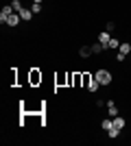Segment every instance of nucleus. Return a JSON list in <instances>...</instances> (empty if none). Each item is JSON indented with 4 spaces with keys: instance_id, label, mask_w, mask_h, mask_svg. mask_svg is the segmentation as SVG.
I'll use <instances>...</instances> for the list:
<instances>
[{
    "instance_id": "nucleus-1",
    "label": "nucleus",
    "mask_w": 131,
    "mask_h": 146,
    "mask_svg": "<svg viewBox=\"0 0 131 146\" xmlns=\"http://www.w3.org/2000/svg\"><path fill=\"white\" fill-rule=\"evenodd\" d=\"M94 79L98 81L103 87H107V85L114 81V76H112V72H109V70H103V68H100V70H96V72H94Z\"/></svg>"
},
{
    "instance_id": "nucleus-2",
    "label": "nucleus",
    "mask_w": 131,
    "mask_h": 146,
    "mask_svg": "<svg viewBox=\"0 0 131 146\" xmlns=\"http://www.w3.org/2000/svg\"><path fill=\"white\" fill-rule=\"evenodd\" d=\"M11 13H15L11 5H5V7H2V11H0V24H7V18H9Z\"/></svg>"
},
{
    "instance_id": "nucleus-3",
    "label": "nucleus",
    "mask_w": 131,
    "mask_h": 146,
    "mask_svg": "<svg viewBox=\"0 0 131 146\" xmlns=\"http://www.w3.org/2000/svg\"><path fill=\"white\" fill-rule=\"evenodd\" d=\"M20 13H11V15H9V18H7V26H11V29H15V26L20 24Z\"/></svg>"
},
{
    "instance_id": "nucleus-4",
    "label": "nucleus",
    "mask_w": 131,
    "mask_h": 146,
    "mask_svg": "<svg viewBox=\"0 0 131 146\" xmlns=\"http://www.w3.org/2000/svg\"><path fill=\"white\" fill-rule=\"evenodd\" d=\"M105 107H107V111H109V118H116V116H118V107H116V103H114V100H109Z\"/></svg>"
},
{
    "instance_id": "nucleus-5",
    "label": "nucleus",
    "mask_w": 131,
    "mask_h": 146,
    "mask_svg": "<svg viewBox=\"0 0 131 146\" xmlns=\"http://www.w3.org/2000/svg\"><path fill=\"white\" fill-rule=\"evenodd\" d=\"M42 83V72L39 70H31V85H37Z\"/></svg>"
},
{
    "instance_id": "nucleus-6",
    "label": "nucleus",
    "mask_w": 131,
    "mask_h": 146,
    "mask_svg": "<svg viewBox=\"0 0 131 146\" xmlns=\"http://www.w3.org/2000/svg\"><path fill=\"white\" fill-rule=\"evenodd\" d=\"M33 15H35V13H33L31 9H22V11H20V18L24 20V22H29V20H33Z\"/></svg>"
},
{
    "instance_id": "nucleus-7",
    "label": "nucleus",
    "mask_w": 131,
    "mask_h": 146,
    "mask_svg": "<svg viewBox=\"0 0 131 146\" xmlns=\"http://www.w3.org/2000/svg\"><path fill=\"white\" fill-rule=\"evenodd\" d=\"M109 39H112V35H109V31H103V33H98V42L100 44H109Z\"/></svg>"
},
{
    "instance_id": "nucleus-8",
    "label": "nucleus",
    "mask_w": 131,
    "mask_h": 146,
    "mask_svg": "<svg viewBox=\"0 0 131 146\" xmlns=\"http://www.w3.org/2000/svg\"><path fill=\"white\" fill-rule=\"evenodd\" d=\"M103 50H107V46H105V44H100V42H96L92 46V52H94V55H100Z\"/></svg>"
},
{
    "instance_id": "nucleus-9",
    "label": "nucleus",
    "mask_w": 131,
    "mask_h": 146,
    "mask_svg": "<svg viewBox=\"0 0 131 146\" xmlns=\"http://www.w3.org/2000/svg\"><path fill=\"white\" fill-rule=\"evenodd\" d=\"M125 124H127V120H125V118H122V116H116V118H114V127H118L120 131L125 129Z\"/></svg>"
},
{
    "instance_id": "nucleus-10",
    "label": "nucleus",
    "mask_w": 131,
    "mask_h": 146,
    "mask_svg": "<svg viewBox=\"0 0 131 146\" xmlns=\"http://www.w3.org/2000/svg\"><path fill=\"white\" fill-rule=\"evenodd\" d=\"M79 55H81L83 59H87L90 55H94V52H92V46H81V50H79Z\"/></svg>"
},
{
    "instance_id": "nucleus-11",
    "label": "nucleus",
    "mask_w": 131,
    "mask_h": 146,
    "mask_svg": "<svg viewBox=\"0 0 131 146\" xmlns=\"http://www.w3.org/2000/svg\"><path fill=\"white\" fill-rule=\"evenodd\" d=\"M100 87H103V85H100L98 81H96V79H92V83H90V85H87V90H90V92H98Z\"/></svg>"
},
{
    "instance_id": "nucleus-12",
    "label": "nucleus",
    "mask_w": 131,
    "mask_h": 146,
    "mask_svg": "<svg viewBox=\"0 0 131 146\" xmlns=\"http://www.w3.org/2000/svg\"><path fill=\"white\" fill-rule=\"evenodd\" d=\"M11 7H13V11H15V13H20V11H22V9H24L20 0H11Z\"/></svg>"
},
{
    "instance_id": "nucleus-13",
    "label": "nucleus",
    "mask_w": 131,
    "mask_h": 146,
    "mask_svg": "<svg viewBox=\"0 0 131 146\" xmlns=\"http://www.w3.org/2000/svg\"><path fill=\"white\" fill-rule=\"evenodd\" d=\"M107 133H109V137H114V140H116V137L120 135V129H118V127H112L109 131H107Z\"/></svg>"
},
{
    "instance_id": "nucleus-14",
    "label": "nucleus",
    "mask_w": 131,
    "mask_h": 146,
    "mask_svg": "<svg viewBox=\"0 0 131 146\" xmlns=\"http://www.w3.org/2000/svg\"><path fill=\"white\" fill-rule=\"evenodd\" d=\"M120 52H125V55H127V52H131V44H127V42H122V44H120Z\"/></svg>"
},
{
    "instance_id": "nucleus-15",
    "label": "nucleus",
    "mask_w": 131,
    "mask_h": 146,
    "mask_svg": "<svg viewBox=\"0 0 131 146\" xmlns=\"http://www.w3.org/2000/svg\"><path fill=\"white\" fill-rule=\"evenodd\" d=\"M112 127H114V118H112V120H109V118H105V120H103V129H105V131H109Z\"/></svg>"
},
{
    "instance_id": "nucleus-16",
    "label": "nucleus",
    "mask_w": 131,
    "mask_h": 146,
    "mask_svg": "<svg viewBox=\"0 0 131 146\" xmlns=\"http://www.w3.org/2000/svg\"><path fill=\"white\" fill-rule=\"evenodd\" d=\"M107 48H120V42L116 39V37H112V39H109V44H107Z\"/></svg>"
},
{
    "instance_id": "nucleus-17",
    "label": "nucleus",
    "mask_w": 131,
    "mask_h": 146,
    "mask_svg": "<svg viewBox=\"0 0 131 146\" xmlns=\"http://www.w3.org/2000/svg\"><path fill=\"white\" fill-rule=\"evenodd\" d=\"M31 11L35 13V15H37V13L42 11V2H33V5H31Z\"/></svg>"
},
{
    "instance_id": "nucleus-18",
    "label": "nucleus",
    "mask_w": 131,
    "mask_h": 146,
    "mask_svg": "<svg viewBox=\"0 0 131 146\" xmlns=\"http://www.w3.org/2000/svg\"><path fill=\"white\" fill-rule=\"evenodd\" d=\"M81 83H83V87H87V85H90V83H92V76H90V74H83V81H81Z\"/></svg>"
},
{
    "instance_id": "nucleus-19",
    "label": "nucleus",
    "mask_w": 131,
    "mask_h": 146,
    "mask_svg": "<svg viewBox=\"0 0 131 146\" xmlns=\"http://www.w3.org/2000/svg\"><path fill=\"white\" fill-rule=\"evenodd\" d=\"M125 57H127L125 52H118V55H116V61H125Z\"/></svg>"
},
{
    "instance_id": "nucleus-20",
    "label": "nucleus",
    "mask_w": 131,
    "mask_h": 146,
    "mask_svg": "<svg viewBox=\"0 0 131 146\" xmlns=\"http://www.w3.org/2000/svg\"><path fill=\"white\" fill-rule=\"evenodd\" d=\"M114 29H116V24H114V22H107V31H109V33H112Z\"/></svg>"
},
{
    "instance_id": "nucleus-21",
    "label": "nucleus",
    "mask_w": 131,
    "mask_h": 146,
    "mask_svg": "<svg viewBox=\"0 0 131 146\" xmlns=\"http://www.w3.org/2000/svg\"><path fill=\"white\" fill-rule=\"evenodd\" d=\"M33 2H42V0H33Z\"/></svg>"
}]
</instances>
